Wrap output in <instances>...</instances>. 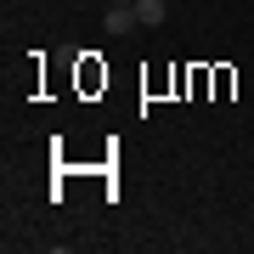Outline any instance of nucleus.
Masks as SVG:
<instances>
[{
    "label": "nucleus",
    "mask_w": 254,
    "mask_h": 254,
    "mask_svg": "<svg viewBox=\"0 0 254 254\" xmlns=\"http://www.w3.org/2000/svg\"><path fill=\"white\" fill-rule=\"evenodd\" d=\"M141 17H136V0H108V11H102V28L108 34H130Z\"/></svg>",
    "instance_id": "f257e3e1"
},
{
    "label": "nucleus",
    "mask_w": 254,
    "mask_h": 254,
    "mask_svg": "<svg viewBox=\"0 0 254 254\" xmlns=\"http://www.w3.org/2000/svg\"><path fill=\"white\" fill-rule=\"evenodd\" d=\"M136 17H141V28H158L170 17V6H164V0H136Z\"/></svg>",
    "instance_id": "f03ea898"
}]
</instances>
